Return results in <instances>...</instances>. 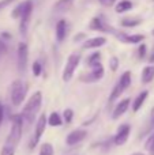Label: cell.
Returning a JSON list of instances; mask_svg holds the SVG:
<instances>
[{
    "label": "cell",
    "instance_id": "cell-37",
    "mask_svg": "<svg viewBox=\"0 0 154 155\" xmlns=\"http://www.w3.org/2000/svg\"><path fill=\"white\" fill-rule=\"evenodd\" d=\"M152 116H150V127H152V128H154V107L152 109Z\"/></svg>",
    "mask_w": 154,
    "mask_h": 155
},
{
    "label": "cell",
    "instance_id": "cell-5",
    "mask_svg": "<svg viewBox=\"0 0 154 155\" xmlns=\"http://www.w3.org/2000/svg\"><path fill=\"white\" fill-rule=\"evenodd\" d=\"M46 127H48V117L45 116V113H41L37 118V123H35L34 136H33L32 142H30V146H29L30 150H34L35 146L40 143V140H41V137H42L44 132H45Z\"/></svg>",
    "mask_w": 154,
    "mask_h": 155
},
{
    "label": "cell",
    "instance_id": "cell-24",
    "mask_svg": "<svg viewBox=\"0 0 154 155\" xmlns=\"http://www.w3.org/2000/svg\"><path fill=\"white\" fill-rule=\"evenodd\" d=\"M145 148L149 151L150 155H154V131L150 132L149 137H147L146 142H145Z\"/></svg>",
    "mask_w": 154,
    "mask_h": 155
},
{
    "label": "cell",
    "instance_id": "cell-16",
    "mask_svg": "<svg viewBox=\"0 0 154 155\" xmlns=\"http://www.w3.org/2000/svg\"><path fill=\"white\" fill-rule=\"evenodd\" d=\"M67 30H68V25L65 19H60L56 25V40L57 42H63L67 37Z\"/></svg>",
    "mask_w": 154,
    "mask_h": 155
},
{
    "label": "cell",
    "instance_id": "cell-38",
    "mask_svg": "<svg viewBox=\"0 0 154 155\" xmlns=\"http://www.w3.org/2000/svg\"><path fill=\"white\" fill-rule=\"evenodd\" d=\"M150 63H154V54H152V57H150Z\"/></svg>",
    "mask_w": 154,
    "mask_h": 155
},
{
    "label": "cell",
    "instance_id": "cell-14",
    "mask_svg": "<svg viewBox=\"0 0 154 155\" xmlns=\"http://www.w3.org/2000/svg\"><path fill=\"white\" fill-rule=\"evenodd\" d=\"M130 102H131L130 98H124V99H122L120 102H117V105L115 106V109H113L112 118H113V120H117V118L122 117V116L127 112L128 107H130Z\"/></svg>",
    "mask_w": 154,
    "mask_h": 155
},
{
    "label": "cell",
    "instance_id": "cell-18",
    "mask_svg": "<svg viewBox=\"0 0 154 155\" xmlns=\"http://www.w3.org/2000/svg\"><path fill=\"white\" fill-rule=\"evenodd\" d=\"M154 79V65H146V67L142 70V75H141V80L142 83L147 84Z\"/></svg>",
    "mask_w": 154,
    "mask_h": 155
},
{
    "label": "cell",
    "instance_id": "cell-22",
    "mask_svg": "<svg viewBox=\"0 0 154 155\" xmlns=\"http://www.w3.org/2000/svg\"><path fill=\"white\" fill-rule=\"evenodd\" d=\"M141 23H142V21L141 19H136V18H124L120 22V25H122L123 27H136Z\"/></svg>",
    "mask_w": 154,
    "mask_h": 155
},
{
    "label": "cell",
    "instance_id": "cell-2",
    "mask_svg": "<svg viewBox=\"0 0 154 155\" xmlns=\"http://www.w3.org/2000/svg\"><path fill=\"white\" fill-rule=\"evenodd\" d=\"M41 105H42V94H41V91H35L29 98V101L25 104L23 109L21 112L23 120L27 123H33L37 117L38 112H40Z\"/></svg>",
    "mask_w": 154,
    "mask_h": 155
},
{
    "label": "cell",
    "instance_id": "cell-13",
    "mask_svg": "<svg viewBox=\"0 0 154 155\" xmlns=\"http://www.w3.org/2000/svg\"><path fill=\"white\" fill-rule=\"evenodd\" d=\"M115 35H116L120 41H123V42H126V44H142V41L145 40L143 34L130 35V34H126V33H115Z\"/></svg>",
    "mask_w": 154,
    "mask_h": 155
},
{
    "label": "cell",
    "instance_id": "cell-39",
    "mask_svg": "<svg viewBox=\"0 0 154 155\" xmlns=\"http://www.w3.org/2000/svg\"><path fill=\"white\" fill-rule=\"evenodd\" d=\"M131 155H145V154H142V153H134V154H131Z\"/></svg>",
    "mask_w": 154,
    "mask_h": 155
},
{
    "label": "cell",
    "instance_id": "cell-19",
    "mask_svg": "<svg viewBox=\"0 0 154 155\" xmlns=\"http://www.w3.org/2000/svg\"><path fill=\"white\" fill-rule=\"evenodd\" d=\"M72 4H74V0H57L55 7H53V10L59 14L65 12V11H68L71 7H72Z\"/></svg>",
    "mask_w": 154,
    "mask_h": 155
},
{
    "label": "cell",
    "instance_id": "cell-36",
    "mask_svg": "<svg viewBox=\"0 0 154 155\" xmlns=\"http://www.w3.org/2000/svg\"><path fill=\"white\" fill-rule=\"evenodd\" d=\"M0 37L3 38L4 41H8V40H11V34L10 33H5V31H3L2 34H0Z\"/></svg>",
    "mask_w": 154,
    "mask_h": 155
},
{
    "label": "cell",
    "instance_id": "cell-11",
    "mask_svg": "<svg viewBox=\"0 0 154 155\" xmlns=\"http://www.w3.org/2000/svg\"><path fill=\"white\" fill-rule=\"evenodd\" d=\"M87 136V132L83 131V129H75V131L70 132L65 137V143L67 146H76L81 142H83Z\"/></svg>",
    "mask_w": 154,
    "mask_h": 155
},
{
    "label": "cell",
    "instance_id": "cell-23",
    "mask_svg": "<svg viewBox=\"0 0 154 155\" xmlns=\"http://www.w3.org/2000/svg\"><path fill=\"white\" fill-rule=\"evenodd\" d=\"M53 154H55V150L51 143H42V144H41L38 155H53Z\"/></svg>",
    "mask_w": 154,
    "mask_h": 155
},
{
    "label": "cell",
    "instance_id": "cell-1",
    "mask_svg": "<svg viewBox=\"0 0 154 155\" xmlns=\"http://www.w3.org/2000/svg\"><path fill=\"white\" fill-rule=\"evenodd\" d=\"M11 129L7 139L4 142V146L2 147L0 155H15L16 147L22 137V131H23V117L21 113L18 114H11Z\"/></svg>",
    "mask_w": 154,
    "mask_h": 155
},
{
    "label": "cell",
    "instance_id": "cell-31",
    "mask_svg": "<svg viewBox=\"0 0 154 155\" xmlns=\"http://www.w3.org/2000/svg\"><path fill=\"white\" fill-rule=\"evenodd\" d=\"M4 114H5V107H4V105H3L2 98H0V127H2L3 120H4Z\"/></svg>",
    "mask_w": 154,
    "mask_h": 155
},
{
    "label": "cell",
    "instance_id": "cell-35",
    "mask_svg": "<svg viewBox=\"0 0 154 155\" xmlns=\"http://www.w3.org/2000/svg\"><path fill=\"white\" fill-rule=\"evenodd\" d=\"M85 38H86V34H85V33H79V34H76L75 37H74V41H75V42H79V41L85 40Z\"/></svg>",
    "mask_w": 154,
    "mask_h": 155
},
{
    "label": "cell",
    "instance_id": "cell-8",
    "mask_svg": "<svg viewBox=\"0 0 154 155\" xmlns=\"http://www.w3.org/2000/svg\"><path fill=\"white\" fill-rule=\"evenodd\" d=\"M27 61H29V48L26 42L18 44V51H16V64H18L19 72H25L27 68Z\"/></svg>",
    "mask_w": 154,
    "mask_h": 155
},
{
    "label": "cell",
    "instance_id": "cell-40",
    "mask_svg": "<svg viewBox=\"0 0 154 155\" xmlns=\"http://www.w3.org/2000/svg\"><path fill=\"white\" fill-rule=\"evenodd\" d=\"M152 34H153V35H154V29H153V30H152Z\"/></svg>",
    "mask_w": 154,
    "mask_h": 155
},
{
    "label": "cell",
    "instance_id": "cell-10",
    "mask_svg": "<svg viewBox=\"0 0 154 155\" xmlns=\"http://www.w3.org/2000/svg\"><path fill=\"white\" fill-rule=\"evenodd\" d=\"M130 134H131V127L128 125V124H122V125L117 128L116 135L113 136V143L116 146H123L128 140Z\"/></svg>",
    "mask_w": 154,
    "mask_h": 155
},
{
    "label": "cell",
    "instance_id": "cell-6",
    "mask_svg": "<svg viewBox=\"0 0 154 155\" xmlns=\"http://www.w3.org/2000/svg\"><path fill=\"white\" fill-rule=\"evenodd\" d=\"M79 63H81V54L71 53L70 56H68L67 63H65V65H64V70H63V75H62V79L64 80V82H70V80L72 79Z\"/></svg>",
    "mask_w": 154,
    "mask_h": 155
},
{
    "label": "cell",
    "instance_id": "cell-3",
    "mask_svg": "<svg viewBox=\"0 0 154 155\" xmlns=\"http://www.w3.org/2000/svg\"><path fill=\"white\" fill-rule=\"evenodd\" d=\"M27 87L21 79H15L10 86V98L14 106H21L25 101Z\"/></svg>",
    "mask_w": 154,
    "mask_h": 155
},
{
    "label": "cell",
    "instance_id": "cell-27",
    "mask_svg": "<svg viewBox=\"0 0 154 155\" xmlns=\"http://www.w3.org/2000/svg\"><path fill=\"white\" fill-rule=\"evenodd\" d=\"M72 118H74V110L72 109H65L64 112H63V120H64V123L65 124H70L71 121H72Z\"/></svg>",
    "mask_w": 154,
    "mask_h": 155
},
{
    "label": "cell",
    "instance_id": "cell-20",
    "mask_svg": "<svg viewBox=\"0 0 154 155\" xmlns=\"http://www.w3.org/2000/svg\"><path fill=\"white\" fill-rule=\"evenodd\" d=\"M63 123H64V120H63V116H60V113L53 112V113H51V114H49V117H48V125L56 127V128H57V127H62Z\"/></svg>",
    "mask_w": 154,
    "mask_h": 155
},
{
    "label": "cell",
    "instance_id": "cell-32",
    "mask_svg": "<svg viewBox=\"0 0 154 155\" xmlns=\"http://www.w3.org/2000/svg\"><path fill=\"white\" fill-rule=\"evenodd\" d=\"M5 52H7V44H5V41L3 40L2 37H0V57H2Z\"/></svg>",
    "mask_w": 154,
    "mask_h": 155
},
{
    "label": "cell",
    "instance_id": "cell-12",
    "mask_svg": "<svg viewBox=\"0 0 154 155\" xmlns=\"http://www.w3.org/2000/svg\"><path fill=\"white\" fill-rule=\"evenodd\" d=\"M90 29L92 30H97V31H104V33H116L105 21H104L102 16H95L92 19L90 22Z\"/></svg>",
    "mask_w": 154,
    "mask_h": 155
},
{
    "label": "cell",
    "instance_id": "cell-9",
    "mask_svg": "<svg viewBox=\"0 0 154 155\" xmlns=\"http://www.w3.org/2000/svg\"><path fill=\"white\" fill-rule=\"evenodd\" d=\"M104 74H105V71H104V65L101 64V63H97V64H94V65L90 67V72L87 74V75L81 76V80L85 82V83L98 82V80H101L104 78Z\"/></svg>",
    "mask_w": 154,
    "mask_h": 155
},
{
    "label": "cell",
    "instance_id": "cell-7",
    "mask_svg": "<svg viewBox=\"0 0 154 155\" xmlns=\"http://www.w3.org/2000/svg\"><path fill=\"white\" fill-rule=\"evenodd\" d=\"M33 14V2L32 0H26L25 2V10L22 12L21 18H19V33L21 35H26L27 29H29V23H30V18Z\"/></svg>",
    "mask_w": 154,
    "mask_h": 155
},
{
    "label": "cell",
    "instance_id": "cell-25",
    "mask_svg": "<svg viewBox=\"0 0 154 155\" xmlns=\"http://www.w3.org/2000/svg\"><path fill=\"white\" fill-rule=\"evenodd\" d=\"M100 60H101V53H100V52H94V53H92L89 57H87L86 64L89 65V67H92V65L100 63Z\"/></svg>",
    "mask_w": 154,
    "mask_h": 155
},
{
    "label": "cell",
    "instance_id": "cell-26",
    "mask_svg": "<svg viewBox=\"0 0 154 155\" xmlns=\"http://www.w3.org/2000/svg\"><path fill=\"white\" fill-rule=\"evenodd\" d=\"M23 10H25V2H22V3H19V4L12 10L11 16H12L14 19H19V18H21V15H22V12H23Z\"/></svg>",
    "mask_w": 154,
    "mask_h": 155
},
{
    "label": "cell",
    "instance_id": "cell-21",
    "mask_svg": "<svg viewBox=\"0 0 154 155\" xmlns=\"http://www.w3.org/2000/svg\"><path fill=\"white\" fill-rule=\"evenodd\" d=\"M130 10H132V3H131L130 0H122L120 3H117L116 8H115V11H116L117 14L127 12V11H130Z\"/></svg>",
    "mask_w": 154,
    "mask_h": 155
},
{
    "label": "cell",
    "instance_id": "cell-17",
    "mask_svg": "<svg viewBox=\"0 0 154 155\" xmlns=\"http://www.w3.org/2000/svg\"><path fill=\"white\" fill-rule=\"evenodd\" d=\"M147 97H149V91L143 90L135 99H134V102H132V112L134 113H136V112H139V110H141V107L143 106V104L146 102Z\"/></svg>",
    "mask_w": 154,
    "mask_h": 155
},
{
    "label": "cell",
    "instance_id": "cell-29",
    "mask_svg": "<svg viewBox=\"0 0 154 155\" xmlns=\"http://www.w3.org/2000/svg\"><path fill=\"white\" fill-rule=\"evenodd\" d=\"M109 68H111L113 72L119 68V59H117V57H111V60H109Z\"/></svg>",
    "mask_w": 154,
    "mask_h": 155
},
{
    "label": "cell",
    "instance_id": "cell-34",
    "mask_svg": "<svg viewBox=\"0 0 154 155\" xmlns=\"http://www.w3.org/2000/svg\"><path fill=\"white\" fill-rule=\"evenodd\" d=\"M98 2H100L104 7H111V5H113L115 3H116V0H98Z\"/></svg>",
    "mask_w": 154,
    "mask_h": 155
},
{
    "label": "cell",
    "instance_id": "cell-28",
    "mask_svg": "<svg viewBox=\"0 0 154 155\" xmlns=\"http://www.w3.org/2000/svg\"><path fill=\"white\" fill-rule=\"evenodd\" d=\"M32 70H33V75H34V76H40L41 72H42V65H41L40 61H34V63H33Z\"/></svg>",
    "mask_w": 154,
    "mask_h": 155
},
{
    "label": "cell",
    "instance_id": "cell-33",
    "mask_svg": "<svg viewBox=\"0 0 154 155\" xmlns=\"http://www.w3.org/2000/svg\"><path fill=\"white\" fill-rule=\"evenodd\" d=\"M14 2H15V0H0V11L4 10V8L8 7L10 4H12Z\"/></svg>",
    "mask_w": 154,
    "mask_h": 155
},
{
    "label": "cell",
    "instance_id": "cell-30",
    "mask_svg": "<svg viewBox=\"0 0 154 155\" xmlns=\"http://www.w3.org/2000/svg\"><path fill=\"white\" fill-rule=\"evenodd\" d=\"M146 51H147V46L145 45V44H141L138 48V57L139 59H143V57L146 56Z\"/></svg>",
    "mask_w": 154,
    "mask_h": 155
},
{
    "label": "cell",
    "instance_id": "cell-4",
    "mask_svg": "<svg viewBox=\"0 0 154 155\" xmlns=\"http://www.w3.org/2000/svg\"><path fill=\"white\" fill-rule=\"evenodd\" d=\"M131 82H132V76H131L130 71L123 72V75L120 76L119 80H117V83L115 84L111 95H109V104H112V102H115L116 99H119L120 95H122V94L131 86Z\"/></svg>",
    "mask_w": 154,
    "mask_h": 155
},
{
    "label": "cell",
    "instance_id": "cell-15",
    "mask_svg": "<svg viewBox=\"0 0 154 155\" xmlns=\"http://www.w3.org/2000/svg\"><path fill=\"white\" fill-rule=\"evenodd\" d=\"M105 44H106L105 37H93V38L83 41V49H97V48L104 46Z\"/></svg>",
    "mask_w": 154,
    "mask_h": 155
}]
</instances>
